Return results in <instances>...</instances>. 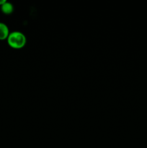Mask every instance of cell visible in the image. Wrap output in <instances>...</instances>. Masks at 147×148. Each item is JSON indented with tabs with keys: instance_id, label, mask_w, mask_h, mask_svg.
Here are the masks:
<instances>
[{
	"instance_id": "obj_4",
	"label": "cell",
	"mask_w": 147,
	"mask_h": 148,
	"mask_svg": "<svg viewBox=\"0 0 147 148\" xmlns=\"http://www.w3.org/2000/svg\"><path fill=\"white\" fill-rule=\"evenodd\" d=\"M6 2L5 0H0V5H2L3 4H4V3Z\"/></svg>"
},
{
	"instance_id": "obj_2",
	"label": "cell",
	"mask_w": 147,
	"mask_h": 148,
	"mask_svg": "<svg viewBox=\"0 0 147 148\" xmlns=\"http://www.w3.org/2000/svg\"><path fill=\"white\" fill-rule=\"evenodd\" d=\"M9 35H10V31L7 25L3 23H0V40H3L7 39Z\"/></svg>"
},
{
	"instance_id": "obj_3",
	"label": "cell",
	"mask_w": 147,
	"mask_h": 148,
	"mask_svg": "<svg viewBox=\"0 0 147 148\" xmlns=\"http://www.w3.org/2000/svg\"><path fill=\"white\" fill-rule=\"evenodd\" d=\"M1 10L4 14H10L13 12V11H14V7H13L12 3L6 1L4 4H3L1 6Z\"/></svg>"
},
{
	"instance_id": "obj_1",
	"label": "cell",
	"mask_w": 147,
	"mask_h": 148,
	"mask_svg": "<svg viewBox=\"0 0 147 148\" xmlns=\"http://www.w3.org/2000/svg\"><path fill=\"white\" fill-rule=\"evenodd\" d=\"M7 43L12 49H22L26 44V37L20 31L12 32L7 38Z\"/></svg>"
}]
</instances>
